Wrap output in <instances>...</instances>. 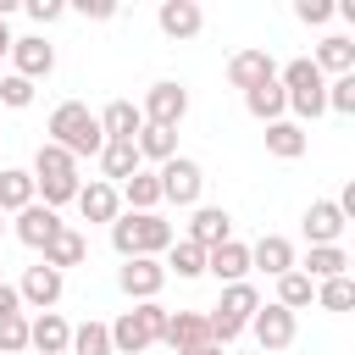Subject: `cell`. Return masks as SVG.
<instances>
[{
	"label": "cell",
	"instance_id": "24",
	"mask_svg": "<svg viewBox=\"0 0 355 355\" xmlns=\"http://www.w3.org/2000/svg\"><path fill=\"white\" fill-rule=\"evenodd\" d=\"M50 178H78V161H72L61 144L44 139V144L33 150V183H50Z\"/></svg>",
	"mask_w": 355,
	"mask_h": 355
},
{
	"label": "cell",
	"instance_id": "15",
	"mask_svg": "<svg viewBox=\"0 0 355 355\" xmlns=\"http://www.w3.org/2000/svg\"><path fill=\"white\" fill-rule=\"evenodd\" d=\"M28 344H33L39 355H67V344H72V327H67L55 311H39V316L28 322Z\"/></svg>",
	"mask_w": 355,
	"mask_h": 355
},
{
	"label": "cell",
	"instance_id": "38",
	"mask_svg": "<svg viewBox=\"0 0 355 355\" xmlns=\"http://www.w3.org/2000/svg\"><path fill=\"white\" fill-rule=\"evenodd\" d=\"M17 349H28V322H22V311H17V316H0V355H17Z\"/></svg>",
	"mask_w": 355,
	"mask_h": 355
},
{
	"label": "cell",
	"instance_id": "20",
	"mask_svg": "<svg viewBox=\"0 0 355 355\" xmlns=\"http://www.w3.org/2000/svg\"><path fill=\"white\" fill-rule=\"evenodd\" d=\"M205 272H216L222 283H244V272H250V250L244 244H216V250H205Z\"/></svg>",
	"mask_w": 355,
	"mask_h": 355
},
{
	"label": "cell",
	"instance_id": "37",
	"mask_svg": "<svg viewBox=\"0 0 355 355\" xmlns=\"http://www.w3.org/2000/svg\"><path fill=\"white\" fill-rule=\"evenodd\" d=\"M316 300H322L327 311H349V305H355V283H349V277H327V283L316 288Z\"/></svg>",
	"mask_w": 355,
	"mask_h": 355
},
{
	"label": "cell",
	"instance_id": "40",
	"mask_svg": "<svg viewBox=\"0 0 355 355\" xmlns=\"http://www.w3.org/2000/svg\"><path fill=\"white\" fill-rule=\"evenodd\" d=\"M294 17L300 22H327L333 17V0H294Z\"/></svg>",
	"mask_w": 355,
	"mask_h": 355
},
{
	"label": "cell",
	"instance_id": "39",
	"mask_svg": "<svg viewBox=\"0 0 355 355\" xmlns=\"http://www.w3.org/2000/svg\"><path fill=\"white\" fill-rule=\"evenodd\" d=\"M0 100H6L11 111L33 105V83H28V78H17V72H11V78H0Z\"/></svg>",
	"mask_w": 355,
	"mask_h": 355
},
{
	"label": "cell",
	"instance_id": "31",
	"mask_svg": "<svg viewBox=\"0 0 355 355\" xmlns=\"http://www.w3.org/2000/svg\"><path fill=\"white\" fill-rule=\"evenodd\" d=\"M100 172H105V183H116V178L128 183V178L139 172V150H133V144H105V150H100Z\"/></svg>",
	"mask_w": 355,
	"mask_h": 355
},
{
	"label": "cell",
	"instance_id": "17",
	"mask_svg": "<svg viewBox=\"0 0 355 355\" xmlns=\"http://www.w3.org/2000/svg\"><path fill=\"white\" fill-rule=\"evenodd\" d=\"M227 227H233V216H227L222 205H200V211H194V222H189V244L216 250V244H227Z\"/></svg>",
	"mask_w": 355,
	"mask_h": 355
},
{
	"label": "cell",
	"instance_id": "9",
	"mask_svg": "<svg viewBox=\"0 0 355 355\" xmlns=\"http://www.w3.org/2000/svg\"><path fill=\"white\" fill-rule=\"evenodd\" d=\"M250 327H255L261 355H272V349H288V344H294V311H283V305H261V311L250 316Z\"/></svg>",
	"mask_w": 355,
	"mask_h": 355
},
{
	"label": "cell",
	"instance_id": "33",
	"mask_svg": "<svg viewBox=\"0 0 355 355\" xmlns=\"http://www.w3.org/2000/svg\"><path fill=\"white\" fill-rule=\"evenodd\" d=\"M311 300H316V283H311L300 266L277 277V305H283V311H300V305H311Z\"/></svg>",
	"mask_w": 355,
	"mask_h": 355
},
{
	"label": "cell",
	"instance_id": "22",
	"mask_svg": "<svg viewBox=\"0 0 355 355\" xmlns=\"http://www.w3.org/2000/svg\"><path fill=\"white\" fill-rule=\"evenodd\" d=\"M133 150H139V161H161V166H166V161L178 155V128H150V122H144L139 139H133Z\"/></svg>",
	"mask_w": 355,
	"mask_h": 355
},
{
	"label": "cell",
	"instance_id": "7",
	"mask_svg": "<svg viewBox=\"0 0 355 355\" xmlns=\"http://www.w3.org/2000/svg\"><path fill=\"white\" fill-rule=\"evenodd\" d=\"M155 178H161V200H172V205H194L200 200V183H205L200 161H189V155H172Z\"/></svg>",
	"mask_w": 355,
	"mask_h": 355
},
{
	"label": "cell",
	"instance_id": "44",
	"mask_svg": "<svg viewBox=\"0 0 355 355\" xmlns=\"http://www.w3.org/2000/svg\"><path fill=\"white\" fill-rule=\"evenodd\" d=\"M183 355H222V344H200V349H183Z\"/></svg>",
	"mask_w": 355,
	"mask_h": 355
},
{
	"label": "cell",
	"instance_id": "26",
	"mask_svg": "<svg viewBox=\"0 0 355 355\" xmlns=\"http://www.w3.org/2000/svg\"><path fill=\"white\" fill-rule=\"evenodd\" d=\"M311 67H316V72H338V78H344V72H355V44L333 33V39H322V44H316Z\"/></svg>",
	"mask_w": 355,
	"mask_h": 355
},
{
	"label": "cell",
	"instance_id": "19",
	"mask_svg": "<svg viewBox=\"0 0 355 355\" xmlns=\"http://www.w3.org/2000/svg\"><path fill=\"white\" fill-rule=\"evenodd\" d=\"M17 294H22L28 305H39V311H50V305L61 300V272L39 261V266H28V277H22V288H17Z\"/></svg>",
	"mask_w": 355,
	"mask_h": 355
},
{
	"label": "cell",
	"instance_id": "34",
	"mask_svg": "<svg viewBox=\"0 0 355 355\" xmlns=\"http://www.w3.org/2000/svg\"><path fill=\"white\" fill-rule=\"evenodd\" d=\"M166 272H178V277H200V272H205V250H200V244H189V239H172Z\"/></svg>",
	"mask_w": 355,
	"mask_h": 355
},
{
	"label": "cell",
	"instance_id": "10",
	"mask_svg": "<svg viewBox=\"0 0 355 355\" xmlns=\"http://www.w3.org/2000/svg\"><path fill=\"white\" fill-rule=\"evenodd\" d=\"M272 78H277V67H272V55H266V50H239V55L227 61V83H233V89H244V94H250V89H261V83H272Z\"/></svg>",
	"mask_w": 355,
	"mask_h": 355
},
{
	"label": "cell",
	"instance_id": "12",
	"mask_svg": "<svg viewBox=\"0 0 355 355\" xmlns=\"http://www.w3.org/2000/svg\"><path fill=\"white\" fill-rule=\"evenodd\" d=\"M139 128H144V116H139L133 100H111V105L100 111V133H105V144H133Z\"/></svg>",
	"mask_w": 355,
	"mask_h": 355
},
{
	"label": "cell",
	"instance_id": "16",
	"mask_svg": "<svg viewBox=\"0 0 355 355\" xmlns=\"http://www.w3.org/2000/svg\"><path fill=\"white\" fill-rule=\"evenodd\" d=\"M11 61H17V78H28V83H33V78H44V72L55 67V50H50L44 39H33V33H28V39H11Z\"/></svg>",
	"mask_w": 355,
	"mask_h": 355
},
{
	"label": "cell",
	"instance_id": "27",
	"mask_svg": "<svg viewBox=\"0 0 355 355\" xmlns=\"http://www.w3.org/2000/svg\"><path fill=\"white\" fill-rule=\"evenodd\" d=\"M22 205H33V172L6 166V172H0V216H6V211H22Z\"/></svg>",
	"mask_w": 355,
	"mask_h": 355
},
{
	"label": "cell",
	"instance_id": "13",
	"mask_svg": "<svg viewBox=\"0 0 355 355\" xmlns=\"http://www.w3.org/2000/svg\"><path fill=\"white\" fill-rule=\"evenodd\" d=\"M55 233H61V216H55L50 205H22V211H17V239H22L28 250H44Z\"/></svg>",
	"mask_w": 355,
	"mask_h": 355
},
{
	"label": "cell",
	"instance_id": "30",
	"mask_svg": "<svg viewBox=\"0 0 355 355\" xmlns=\"http://www.w3.org/2000/svg\"><path fill=\"white\" fill-rule=\"evenodd\" d=\"M344 266H349V255H344L338 244H316V250L305 255V277H311V283H327V277H344Z\"/></svg>",
	"mask_w": 355,
	"mask_h": 355
},
{
	"label": "cell",
	"instance_id": "2",
	"mask_svg": "<svg viewBox=\"0 0 355 355\" xmlns=\"http://www.w3.org/2000/svg\"><path fill=\"white\" fill-rule=\"evenodd\" d=\"M111 244H116L122 261H133V255L155 261L161 250H172V222H161L155 211H128V216L111 222Z\"/></svg>",
	"mask_w": 355,
	"mask_h": 355
},
{
	"label": "cell",
	"instance_id": "21",
	"mask_svg": "<svg viewBox=\"0 0 355 355\" xmlns=\"http://www.w3.org/2000/svg\"><path fill=\"white\" fill-rule=\"evenodd\" d=\"M250 266H261V272L283 277V272H294V244H288V239H277V233H266V239L250 250Z\"/></svg>",
	"mask_w": 355,
	"mask_h": 355
},
{
	"label": "cell",
	"instance_id": "6",
	"mask_svg": "<svg viewBox=\"0 0 355 355\" xmlns=\"http://www.w3.org/2000/svg\"><path fill=\"white\" fill-rule=\"evenodd\" d=\"M183 111H189V89H183V83H150V94H144V105H139V116H144L150 128H178Z\"/></svg>",
	"mask_w": 355,
	"mask_h": 355
},
{
	"label": "cell",
	"instance_id": "28",
	"mask_svg": "<svg viewBox=\"0 0 355 355\" xmlns=\"http://www.w3.org/2000/svg\"><path fill=\"white\" fill-rule=\"evenodd\" d=\"M244 105H250V116H261V122H283V105H288V94H283V83L272 78V83L250 89V94H244Z\"/></svg>",
	"mask_w": 355,
	"mask_h": 355
},
{
	"label": "cell",
	"instance_id": "8",
	"mask_svg": "<svg viewBox=\"0 0 355 355\" xmlns=\"http://www.w3.org/2000/svg\"><path fill=\"white\" fill-rule=\"evenodd\" d=\"M161 283H166V266H161V261H150V255H133V261L116 272V288H122L128 300H139V305H144V300H155V294H161Z\"/></svg>",
	"mask_w": 355,
	"mask_h": 355
},
{
	"label": "cell",
	"instance_id": "3",
	"mask_svg": "<svg viewBox=\"0 0 355 355\" xmlns=\"http://www.w3.org/2000/svg\"><path fill=\"white\" fill-rule=\"evenodd\" d=\"M161 327H166V311H161L155 300L122 311V316L105 327V333H111V355H139V349H150V344L161 338Z\"/></svg>",
	"mask_w": 355,
	"mask_h": 355
},
{
	"label": "cell",
	"instance_id": "41",
	"mask_svg": "<svg viewBox=\"0 0 355 355\" xmlns=\"http://www.w3.org/2000/svg\"><path fill=\"white\" fill-rule=\"evenodd\" d=\"M28 17L33 22H55L61 17V0H28Z\"/></svg>",
	"mask_w": 355,
	"mask_h": 355
},
{
	"label": "cell",
	"instance_id": "23",
	"mask_svg": "<svg viewBox=\"0 0 355 355\" xmlns=\"http://www.w3.org/2000/svg\"><path fill=\"white\" fill-rule=\"evenodd\" d=\"M305 144H311V139H305L300 122H266V150H272L277 161H300Z\"/></svg>",
	"mask_w": 355,
	"mask_h": 355
},
{
	"label": "cell",
	"instance_id": "1",
	"mask_svg": "<svg viewBox=\"0 0 355 355\" xmlns=\"http://www.w3.org/2000/svg\"><path fill=\"white\" fill-rule=\"evenodd\" d=\"M50 144H61L72 161H78V155H100V150H105L100 116H94L83 100H61V105L50 111Z\"/></svg>",
	"mask_w": 355,
	"mask_h": 355
},
{
	"label": "cell",
	"instance_id": "42",
	"mask_svg": "<svg viewBox=\"0 0 355 355\" xmlns=\"http://www.w3.org/2000/svg\"><path fill=\"white\" fill-rule=\"evenodd\" d=\"M78 11H83V17H94V22H105L116 6H111V0H78Z\"/></svg>",
	"mask_w": 355,
	"mask_h": 355
},
{
	"label": "cell",
	"instance_id": "45",
	"mask_svg": "<svg viewBox=\"0 0 355 355\" xmlns=\"http://www.w3.org/2000/svg\"><path fill=\"white\" fill-rule=\"evenodd\" d=\"M0 55H11V28L0 22Z\"/></svg>",
	"mask_w": 355,
	"mask_h": 355
},
{
	"label": "cell",
	"instance_id": "35",
	"mask_svg": "<svg viewBox=\"0 0 355 355\" xmlns=\"http://www.w3.org/2000/svg\"><path fill=\"white\" fill-rule=\"evenodd\" d=\"M67 349H72V355H111V333H105V322H83V327L72 333Z\"/></svg>",
	"mask_w": 355,
	"mask_h": 355
},
{
	"label": "cell",
	"instance_id": "36",
	"mask_svg": "<svg viewBox=\"0 0 355 355\" xmlns=\"http://www.w3.org/2000/svg\"><path fill=\"white\" fill-rule=\"evenodd\" d=\"M327 111L355 116V72H344V78H333V83H327Z\"/></svg>",
	"mask_w": 355,
	"mask_h": 355
},
{
	"label": "cell",
	"instance_id": "11",
	"mask_svg": "<svg viewBox=\"0 0 355 355\" xmlns=\"http://www.w3.org/2000/svg\"><path fill=\"white\" fill-rule=\"evenodd\" d=\"M155 22H161V33H166V39H194V33L205 28V11H200L194 0H161Z\"/></svg>",
	"mask_w": 355,
	"mask_h": 355
},
{
	"label": "cell",
	"instance_id": "14",
	"mask_svg": "<svg viewBox=\"0 0 355 355\" xmlns=\"http://www.w3.org/2000/svg\"><path fill=\"white\" fill-rule=\"evenodd\" d=\"M161 344H172V349L183 355V349H200V344H211V327H205V316H200V311H178V316H166V327H161Z\"/></svg>",
	"mask_w": 355,
	"mask_h": 355
},
{
	"label": "cell",
	"instance_id": "46",
	"mask_svg": "<svg viewBox=\"0 0 355 355\" xmlns=\"http://www.w3.org/2000/svg\"><path fill=\"white\" fill-rule=\"evenodd\" d=\"M0 233H6V216H0Z\"/></svg>",
	"mask_w": 355,
	"mask_h": 355
},
{
	"label": "cell",
	"instance_id": "43",
	"mask_svg": "<svg viewBox=\"0 0 355 355\" xmlns=\"http://www.w3.org/2000/svg\"><path fill=\"white\" fill-rule=\"evenodd\" d=\"M17 305H22V294L11 283H0V316H17Z\"/></svg>",
	"mask_w": 355,
	"mask_h": 355
},
{
	"label": "cell",
	"instance_id": "32",
	"mask_svg": "<svg viewBox=\"0 0 355 355\" xmlns=\"http://www.w3.org/2000/svg\"><path fill=\"white\" fill-rule=\"evenodd\" d=\"M122 200H128L133 211H155V205H161V178H155V172H133V178L122 183Z\"/></svg>",
	"mask_w": 355,
	"mask_h": 355
},
{
	"label": "cell",
	"instance_id": "4",
	"mask_svg": "<svg viewBox=\"0 0 355 355\" xmlns=\"http://www.w3.org/2000/svg\"><path fill=\"white\" fill-rule=\"evenodd\" d=\"M261 311V294L250 288V283H227L222 288V305L205 316V327H211V344H233L244 327H250V316Z\"/></svg>",
	"mask_w": 355,
	"mask_h": 355
},
{
	"label": "cell",
	"instance_id": "25",
	"mask_svg": "<svg viewBox=\"0 0 355 355\" xmlns=\"http://www.w3.org/2000/svg\"><path fill=\"white\" fill-rule=\"evenodd\" d=\"M78 205H83V222H116V189L111 183H83L78 189Z\"/></svg>",
	"mask_w": 355,
	"mask_h": 355
},
{
	"label": "cell",
	"instance_id": "18",
	"mask_svg": "<svg viewBox=\"0 0 355 355\" xmlns=\"http://www.w3.org/2000/svg\"><path fill=\"white\" fill-rule=\"evenodd\" d=\"M338 233H344V211H338L333 200H316V205L305 211V239H311V250H316V244H338Z\"/></svg>",
	"mask_w": 355,
	"mask_h": 355
},
{
	"label": "cell",
	"instance_id": "29",
	"mask_svg": "<svg viewBox=\"0 0 355 355\" xmlns=\"http://www.w3.org/2000/svg\"><path fill=\"white\" fill-rule=\"evenodd\" d=\"M83 255H89V244H83V233H72V227H61V233L44 244V266H55V272H61V266H78Z\"/></svg>",
	"mask_w": 355,
	"mask_h": 355
},
{
	"label": "cell",
	"instance_id": "5",
	"mask_svg": "<svg viewBox=\"0 0 355 355\" xmlns=\"http://www.w3.org/2000/svg\"><path fill=\"white\" fill-rule=\"evenodd\" d=\"M283 94H288V105L311 122V116H322L327 111V83H322V72L300 55V61H288L283 67Z\"/></svg>",
	"mask_w": 355,
	"mask_h": 355
}]
</instances>
